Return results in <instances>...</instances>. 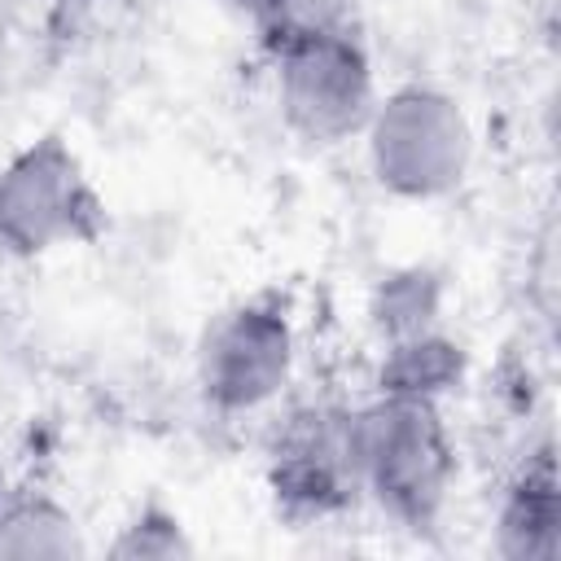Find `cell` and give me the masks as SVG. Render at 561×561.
Returning <instances> with one entry per match:
<instances>
[{
	"label": "cell",
	"mask_w": 561,
	"mask_h": 561,
	"mask_svg": "<svg viewBox=\"0 0 561 561\" xmlns=\"http://www.w3.org/2000/svg\"><path fill=\"white\" fill-rule=\"evenodd\" d=\"M359 500L399 530H434L460 478L447 403L381 394L351 403Z\"/></svg>",
	"instance_id": "1"
},
{
	"label": "cell",
	"mask_w": 561,
	"mask_h": 561,
	"mask_svg": "<svg viewBox=\"0 0 561 561\" xmlns=\"http://www.w3.org/2000/svg\"><path fill=\"white\" fill-rule=\"evenodd\" d=\"M359 140L373 184L386 197L412 206L460 193L478 153V131L460 96L421 79L381 92Z\"/></svg>",
	"instance_id": "2"
},
{
	"label": "cell",
	"mask_w": 561,
	"mask_h": 561,
	"mask_svg": "<svg viewBox=\"0 0 561 561\" xmlns=\"http://www.w3.org/2000/svg\"><path fill=\"white\" fill-rule=\"evenodd\" d=\"M267 57V92L280 127L307 149H337L359 140L381 88L373 53L351 31H316L263 44Z\"/></svg>",
	"instance_id": "3"
},
{
	"label": "cell",
	"mask_w": 561,
	"mask_h": 561,
	"mask_svg": "<svg viewBox=\"0 0 561 561\" xmlns=\"http://www.w3.org/2000/svg\"><path fill=\"white\" fill-rule=\"evenodd\" d=\"M298 320L280 294H250L215 311L193 351V386L224 421L267 416L298 377Z\"/></svg>",
	"instance_id": "4"
},
{
	"label": "cell",
	"mask_w": 561,
	"mask_h": 561,
	"mask_svg": "<svg viewBox=\"0 0 561 561\" xmlns=\"http://www.w3.org/2000/svg\"><path fill=\"white\" fill-rule=\"evenodd\" d=\"M105 228V202L57 131L22 140L0 158V254L44 259L66 245H88Z\"/></svg>",
	"instance_id": "5"
},
{
	"label": "cell",
	"mask_w": 561,
	"mask_h": 561,
	"mask_svg": "<svg viewBox=\"0 0 561 561\" xmlns=\"http://www.w3.org/2000/svg\"><path fill=\"white\" fill-rule=\"evenodd\" d=\"M267 416L272 425L263 443V486L285 522L324 526L364 504L351 447V403L302 399L272 408Z\"/></svg>",
	"instance_id": "6"
},
{
	"label": "cell",
	"mask_w": 561,
	"mask_h": 561,
	"mask_svg": "<svg viewBox=\"0 0 561 561\" xmlns=\"http://www.w3.org/2000/svg\"><path fill=\"white\" fill-rule=\"evenodd\" d=\"M491 548L504 561H557L561 482H557V447L548 434L539 443H526L522 460L508 469L491 508Z\"/></svg>",
	"instance_id": "7"
},
{
	"label": "cell",
	"mask_w": 561,
	"mask_h": 561,
	"mask_svg": "<svg viewBox=\"0 0 561 561\" xmlns=\"http://www.w3.org/2000/svg\"><path fill=\"white\" fill-rule=\"evenodd\" d=\"M465 381H469V346L456 333H447L443 324L377 346L373 390H381V394L447 403Z\"/></svg>",
	"instance_id": "8"
},
{
	"label": "cell",
	"mask_w": 561,
	"mask_h": 561,
	"mask_svg": "<svg viewBox=\"0 0 561 561\" xmlns=\"http://www.w3.org/2000/svg\"><path fill=\"white\" fill-rule=\"evenodd\" d=\"M88 535L70 504L39 486H13L0 504V561H61L83 557Z\"/></svg>",
	"instance_id": "9"
},
{
	"label": "cell",
	"mask_w": 561,
	"mask_h": 561,
	"mask_svg": "<svg viewBox=\"0 0 561 561\" xmlns=\"http://www.w3.org/2000/svg\"><path fill=\"white\" fill-rule=\"evenodd\" d=\"M443 307H447V280L434 267L408 263V267H390L381 280H373L368 294V329L377 337V346L438 329L443 324Z\"/></svg>",
	"instance_id": "10"
},
{
	"label": "cell",
	"mask_w": 561,
	"mask_h": 561,
	"mask_svg": "<svg viewBox=\"0 0 561 561\" xmlns=\"http://www.w3.org/2000/svg\"><path fill=\"white\" fill-rule=\"evenodd\" d=\"M105 552L118 561H184L197 552V543L180 513H171L167 504H140L127 522H118Z\"/></svg>",
	"instance_id": "11"
},
{
	"label": "cell",
	"mask_w": 561,
	"mask_h": 561,
	"mask_svg": "<svg viewBox=\"0 0 561 561\" xmlns=\"http://www.w3.org/2000/svg\"><path fill=\"white\" fill-rule=\"evenodd\" d=\"M364 0H254L245 18L254 22L259 39H289V35H316V31H351L359 26Z\"/></svg>",
	"instance_id": "12"
},
{
	"label": "cell",
	"mask_w": 561,
	"mask_h": 561,
	"mask_svg": "<svg viewBox=\"0 0 561 561\" xmlns=\"http://www.w3.org/2000/svg\"><path fill=\"white\" fill-rule=\"evenodd\" d=\"M9 491H13V482H9V473H4V465H0V504L9 500Z\"/></svg>",
	"instance_id": "13"
},
{
	"label": "cell",
	"mask_w": 561,
	"mask_h": 561,
	"mask_svg": "<svg viewBox=\"0 0 561 561\" xmlns=\"http://www.w3.org/2000/svg\"><path fill=\"white\" fill-rule=\"evenodd\" d=\"M232 4H237V9H241V13H245V9H250V4H254V0H232Z\"/></svg>",
	"instance_id": "14"
}]
</instances>
